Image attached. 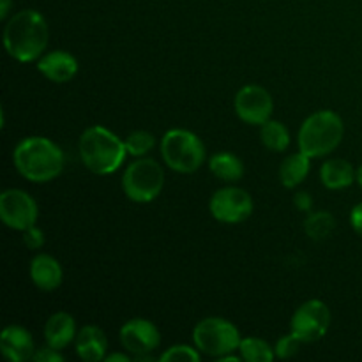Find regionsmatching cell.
Returning a JSON list of instances; mask_svg holds the SVG:
<instances>
[{
  "mask_svg": "<svg viewBox=\"0 0 362 362\" xmlns=\"http://www.w3.org/2000/svg\"><path fill=\"white\" fill-rule=\"evenodd\" d=\"M49 41L46 18L35 9L18 11L4 27V48L11 59L21 64L37 62Z\"/></svg>",
  "mask_w": 362,
  "mask_h": 362,
  "instance_id": "6da1fadb",
  "label": "cell"
},
{
  "mask_svg": "<svg viewBox=\"0 0 362 362\" xmlns=\"http://www.w3.org/2000/svg\"><path fill=\"white\" fill-rule=\"evenodd\" d=\"M13 163L16 172L25 180L34 184H46L62 173L66 158L55 141L46 136L23 138L13 151Z\"/></svg>",
  "mask_w": 362,
  "mask_h": 362,
  "instance_id": "7a4b0ae2",
  "label": "cell"
},
{
  "mask_svg": "<svg viewBox=\"0 0 362 362\" xmlns=\"http://www.w3.org/2000/svg\"><path fill=\"white\" fill-rule=\"evenodd\" d=\"M81 163L95 175H112L124 165L127 156L126 141L105 126H90L78 140Z\"/></svg>",
  "mask_w": 362,
  "mask_h": 362,
  "instance_id": "3957f363",
  "label": "cell"
},
{
  "mask_svg": "<svg viewBox=\"0 0 362 362\" xmlns=\"http://www.w3.org/2000/svg\"><path fill=\"white\" fill-rule=\"evenodd\" d=\"M345 136V124L339 113L320 110L306 117L297 134L299 151L311 159L325 158L341 145Z\"/></svg>",
  "mask_w": 362,
  "mask_h": 362,
  "instance_id": "277c9868",
  "label": "cell"
},
{
  "mask_svg": "<svg viewBox=\"0 0 362 362\" xmlns=\"http://www.w3.org/2000/svg\"><path fill=\"white\" fill-rule=\"evenodd\" d=\"M163 163L177 173H194L204 166L207 148L197 133L182 127H175L163 134L161 144Z\"/></svg>",
  "mask_w": 362,
  "mask_h": 362,
  "instance_id": "5b68a950",
  "label": "cell"
},
{
  "mask_svg": "<svg viewBox=\"0 0 362 362\" xmlns=\"http://www.w3.org/2000/svg\"><path fill=\"white\" fill-rule=\"evenodd\" d=\"M124 194L134 204H148L161 194L165 187V170L156 159L136 158L124 170L120 180Z\"/></svg>",
  "mask_w": 362,
  "mask_h": 362,
  "instance_id": "8992f818",
  "label": "cell"
},
{
  "mask_svg": "<svg viewBox=\"0 0 362 362\" xmlns=\"http://www.w3.org/2000/svg\"><path fill=\"white\" fill-rule=\"evenodd\" d=\"M240 332L235 324L223 317H207L193 329V345L204 356L221 359L223 356L239 352Z\"/></svg>",
  "mask_w": 362,
  "mask_h": 362,
  "instance_id": "52a82bcc",
  "label": "cell"
},
{
  "mask_svg": "<svg viewBox=\"0 0 362 362\" xmlns=\"http://www.w3.org/2000/svg\"><path fill=\"white\" fill-rule=\"evenodd\" d=\"M331 327V310L320 299H310L300 304L290 320V332L303 343H315L324 338Z\"/></svg>",
  "mask_w": 362,
  "mask_h": 362,
  "instance_id": "ba28073f",
  "label": "cell"
},
{
  "mask_svg": "<svg viewBox=\"0 0 362 362\" xmlns=\"http://www.w3.org/2000/svg\"><path fill=\"white\" fill-rule=\"evenodd\" d=\"M253 198L246 189L237 186H226L216 191L209 202L212 218L223 225H239L253 214Z\"/></svg>",
  "mask_w": 362,
  "mask_h": 362,
  "instance_id": "9c48e42d",
  "label": "cell"
},
{
  "mask_svg": "<svg viewBox=\"0 0 362 362\" xmlns=\"http://www.w3.org/2000/svg\"><path fill=\"white\" fill-rule=\"evenodd\" d=\"M37 202L23 189L9 187L0 194V219L4 225L16 232H25L37 225Z\"/></svg>",
  "mask_w": 362,
  "mask_h": 362,
  "instance_id": "30bf717a",
  "label": "cell"
},
{
  "mask_svg": "<svg viewBox=\"0 0 362 362\" xmlns=\"http://www.w3.org/2000/svg\"><path fill=\"white\" fill-rule=\"evenodd\" d=\"M235 115L247 126H258L272 119L274 101L271 92L262 85H246L233 98Z\"/></svg>",
  "mask_w": 362,
  "mask_h": 362,
  "instance_id": "8fae6325",
  "label": "cell"
},
{
  "mask_svg": "<svg viewBox=\"0 0 362 362\" xmlns=\"http://www.w3.org/2000/svg\"><path fill=\"white\" fill-rule=\"evenodd\" d=\"M120 345L131 356H141V354H154L156 349L161 345V334L156 324L147 318H131L120 327L119 332Z\"/></svg>",
  "mask_w": 362,
  "mask_h": 362,
  "instance_id": "7c38bea8",
  "label": "cell"
},
{
  "mask_svg": "<svg viewBox=\"0 0 362 362\" xmlns=\"http://www.w3.org/2000/svg\"><path fill=\"white\" fill-rule=\"evenodd\" d=\"M37 71L52 83H67L78 74V60L66 49H53L37 60Z\"/></svg>",
  "mask_w": 362,
  "mask_h": 362,
  "instance_id": "4fadbf2b",
  "label": "cell"
},
{
  "mask_svg": "<svg viewBox=\"0 0 362 362\" xmlns=\"http://www.w3.org/2000/svg\"><path fill=\"white\" fill-rule=\"evenodd\" d=\"M0 352L11 362L32 359L35 352V343L30 331L21 325H7L0 334Z\"/></svg>",
  "mask_w": 362,
  "mask_h": 362,
  "instance_id": "5bb4252c",
  "label": "cell"
},
{
  "mask_svg": "<svg viewBox=\"0 0 362 362\" xmlns=\"http://www.w3.org/2000/svg\"><path fill=\"white\" fill-rule=\"evenodd\" d=\"M30 279L41 292H53L64 281V271L60 262L48 253H39L30 262Z\"/></svg>",
  "mask_w": 362,
  "mask_h": 362,
  "instance_id": "9a60e30c",
  "label": "cell"
},
{
  "mask_svg": "<svg viewBox=\"0 0 362 362\" xmlns=\"http://www.w3.org/2000/svg\"><path fill=\"white\" fill-rule=\"evenodd\" d=\"M74 349H76L78 357L85 362L105 361V357L108 356L106 354L108 352V338L98 325H85L78 331Z\"/></svg>",
  "mask_w": 362,
  "mask_h": 362,
  "instance_id": "2e32d148",
  "label": "cell"
},
{
  "mask_svg": "<svg viewBox=\"0 0 362 362\" xmlns=\"http://www.w3.org/2000/svg\"><path fill=\"white\" fill-rule=\"evenodd\" d=\"M76 334V322H74L73 315L66 313V311H57L45 324L46 345L57 350L67 349L71 343H74Z\"/></svg>",
  "mask_w": 362,
  "mask_h": 362,
  "instance_id": "e0dca14e",
  "label": "cell"
},
{
  "mask_svg": "<svg viewBox=\"0 0 362 362\" xmlns=\"http://www.w3.org/2000/svg\"><path fill=\"white\" fill-rule=\"evenodd\" d=\"M320 182L331 191L346 189L357 182V170L346 159H327L320 166Z\"/></svg>",
  "mask_w": 362,
  "mask_h": 362,
  "instance_id": "ac0fdd59",
  "label": "cell"
},
{
  "mask_svg": "<svg viewBox=\"0 0 362 362\" xmlns=\"http://www.w3.org/2000/svg\"><path fill=\"white\" fill-rule=\"evenodd\" d=\"M311 172V158L304 152H293L283 159L279 166V180L286 189H296L308 179Z\"/></svg>",
  "mask_w": 362,
  "mask_h": 362,
  "instance_id": "d6986e66",
  "label": "cell"
},
{
  "mask_svg": "<svg viewBox=\"0 0 362 362\" xmlns=\"http://www.w3.org/2000/svg\"><path fill=\"white\" fill-rule=\"evenodd\" d=\"M209 170L214 177L226 184H235L244 175V163L237 154L228 151H221L212 154L209 159Z\"/></svg>",
  "mask_w": 362,
  "mask_h": 362,
  "instance_id": "ffe728a7",
  "label": "cell"
},
{
  "mask_svg": "<svg viewBox=\"0 0 362 362\" xmlns=\"http://www.w3.org/2000/svg\"><path fill=\"white\" fill-rule=\"evenodd\" d=\"M260 140L267 151L285 152L290 147L292 136H290V131L285 124L271 119L260 126Z\"/></svg>",
  "mask_w": 362,
  "mask_h": 362,
  "instance_id": "44dd1931",
  "label": "cell"
},
{
  "mask_svg": "<svg viewBox=\"0 0 362 362\" xmlns=\"http://www.w3.org/2000/svg\"><path fill=\"white\" fill-rule=\"evenodd\" d=\"M239 354L246 362H272L276 359L274 346L262 338L247 336L240 339Z\"/></svg>",
  "mask_w": 362,
  "mask_h": 362,
  "instance_id": "7402d4cb",
  "label": "cell"
},
{
  "mask_svg": "<svg viewBox=\"0 0 362 362\" xmlns=\"http://www.w3.org/2000/svg\"><path fill=\"white\" fill-rule=\"evenodd\" d=\"M336 228V219L331 212H310V216L306 218L304 223V230H306L308 237L315 240L327 239L332 233V230Z\"/></svg>",
  "mask_w": 362,
  "mask_h": 362,
  "instance_id": "603a6c76",
  "label": "cell"
},
{
  "mask_svg": "<svg viewBox=\"0 0 362 362\" xmlns=\"http://www.w3.org/2000/svg\"><path fill=\"white\" fill-rule=\"evenodd\" d=\"M124 141H126L127 156H133V158H145L156 147V136L151 131L145 129L133 131L127 134Z\"/></svg>",
  "mask_w": 362,
  "mask_h": 362,
  "instance_id": "cb8c5ba5",
  "label": "cell"
},
{
  "mask_svg": "<svg viewBox=\"0 0 362 362\" xmlns=\"http://www.w3.org/2000/svg\"><path fill=\"white\" fill-rule=\"evenodd\" d=\"M202 352L197 346L191 345H173L166 349L165 352L159 356L161 362H180V361H191V362H200Z\"/></svg>",
  "mask_w": 362,
  "mask_h": 362,
  "instance_id": "d4e9b609",
  "label": "cell"
},
{
  "mask_svg": "<svg viewBox=\"0 0 362 362\" xmlns=\"http://www.w3.org/2000/svg\"><path fill=\"white\" fill-rule=\"evenodd\" d=\"M304 343L297 338L296 334H286L283 338L278 339V343L274 345V352H276V359H292L293 356H297Z\"/></svg>",
  "mask_w": 362,
  "mask_h": 362,
  "instance_id": "484cf974",
  "label": "cell"
},
{
  "mask_svg": "<svg viewBox=\"0 0 362 362\" xmlns=\"http://www.w3.org/2000/svg\"><path fill=\"white\" fill-rule=\"evenodd\" d=\"M21 240L28 250H41L45 246V232L37 225H34L21 232Z\"/></svg>",
  "mask_w": 362,
  "mask_h": 362,
  "instance_id": "4316f807",
  "label": "cell"
},
{
  "mask_svg": "<svg viewBox=\"0 0 362 362\" xmlns=\"http://www.w3.org/2000/svg\"><path fill=\"white\" fill-rule=\"evenodd\" d=\"M60 352H62V350H57V349H53V346L45 345V346H41V349H35L32 361H35V362H62L64 356Z\"/></svg>",
  "mask_w": 362,
  "mask_h": 362,
  "instance_id": "83f0119b",
  "label": "cell"
},
{
  "mask_svg": "<svg viewBox=\"0 0 362 362\" xmlns=\"http://www.w3.org/2000/svg\"><path fill=\"white\" fill-rule=\"evenodd\" d=\"M293 204H296V207L299 209V211L310 214L311 209H313V198H311L306 191H300V193H297L296 197H293Z\"/></svg>",
  "mask_w": 362,
  "mask_h": 362,
  "instance_id": "f1b7e54d",
  "label": "cell"
},
{
  "mask_svg": "<svg viewBox=\"0 0 362 362\" xmlns=\"http://www.w3.org/2000/svg\"><path fill=\"white\" fill-rule=\"evenodd\" d=\"M350 226H352L357 235L362 237V202L357 204L350 212Z\"/></svg>",
  "mask_w": 362,
  "mask_h": 362,
  "instance_id": "f546056e",
  "label": "cell"
},
{
  "mask_svg": "<svg viewBox=\"0 0 362 362\" xmlns=\"http://www.w3.org/2000/svg\"><path fill=\"white\" fill-rule=\"evenodd\" d=\"M133 361V356L129 352L124 354H110V356L105 357V362H131Z\"/></svg>",
  "mask_w": 362,
  "mask_h": 362,
  "instance_id": "4dcf8cb0",
  "label": "cell"
},
{
  "mask_svg": "<svg viewBox=\"0 0 362 362\" xmlns=\"http://www.w3.org/2000/svg\"><path fill=\"white\" fill-rule=\"evenodd\" d=\"M13 7V0H0V20H7Z\"/></svg>",
  "mask_w": 362,
  "mask_h": 362,
  "instance_id": "1f68e13d",
  "label": "cell"
},
{
  "mask_svg": "<svg viewBox=\"0 0 362 362\" xmlns=\"http://www.w3.org/2000/svg\"><path fill=\"white\" fill-rule=\"evenodd\" d=\"M357 184H359L361 189H362V165L357 168Z\"/></svg>",
  "mask_w": 362,
  "mask_h": 362,
  "instance_id": "d6a6232c",
  "label": "cell"
}]
</instances>
